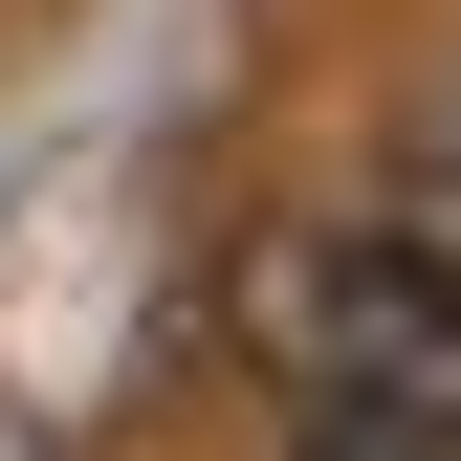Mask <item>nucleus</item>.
<instances>
[{
  "mask_svg": "<svg viewBox=\"0 0 461 461\" xmlns=\"http://www.w3.org/2000/svg\"><path fill=\"white\" fill-rule=\"evenodd\" d=\"M242 330L285 374V461H461V285L395 264V242H264L242 264Z\"/></svg>",
  "mask_w": 461,
  "mask_h": 461,
  "instance_id": "nucleus-1",
  "label": "nucleus"
},
{
  "mask_svg": "<svg viewBox=\"0 0 461 461\" xmlns=\"http://www.w3.org/2000/svg\"><path fill=\"white\" fill-rule=\"evenodd\" d=\"M374 242L461 285V67H439V110H418V154H395V220H374Z\"/></svg>",
  "mask_w": 461,
  "mask_h": 461,
  "instance_id": "nucleus-2",
  "label": "nucleus"
}]
</instances>
